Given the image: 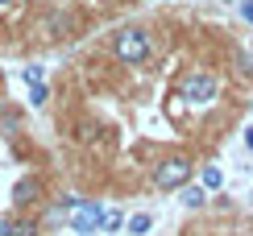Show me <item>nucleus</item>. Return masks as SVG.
<instances>
[{
    "label": "nucleus",
    "instance_id": "nucleus-9",
    "mask_svg": "<svg viewBox=\"0 0 253 236\" xmlns=\"http://www.w3.org/2000/svg\"><path fill=\"white\" fill-rule=\"evenodd\" d=\"M199 182H204L208 191H220V187H224V174H220V166H204V170H199Z\"/></svg>",
    "mask_w": 253,
    "mask_h": 236
},
{
    "label": "nucleus",
    "instance_id": "nucleus-22",
    "mask_svg": "<svg viewBox=\"0 0 253 236\" xmlns=\"http://www.w3.org/2000/svg\"><path fill=\"white\" fill-rule=\"evenodd\" d=\"M249 108H253V104H249Z\"/></svg>",
    "mask_w": 253,
    "mask_h": 236
},
{
    "label": "nucleus",
    "instance_id": "nucleus-11",
    "mask_svg": "<svg viewBox=\"0 0 253 236\" xmlns=\"http://www.w3.org/2000/svg\"><path fill=\"white\" fill-rule=\"evenodd\" d=\"M46 100H50L46 83H29V104H34V108H46Z\"/></svg>",
    "mask_w": 253,
    "mask_h": 236
},
{
    "label": "nucleus",
    "instance_id": "nucleus-7",
    "mask_svg": "<svg viewBox=\"0 0 253 236\" xmlns=\"http://www.w3.org/2000/svg\"><path fill=\"white\" fill-rule=\"evenodd\" d=\"M46 38H71V29H75V17L67 13V8H54V13L46 17Z\"/></svg>",
    "mask_w": 253,
    "mask_h": 236
},
{
    "label": "nucleus",
    "instance_id": "nucleus-8",
    "mask_svg": "<svg viewBox=\"0 0 253 236\" xmlns=\"http://www.w3.org/2000/svg\"><path fill=\"white\" fill-rule=\"evenodd\" d=\"M150 228H154V216H150V211H133V216L125 220V232H129V236H145Z\"/></svg>",
    "mask_w": 253,
    "mask_h": 236
},
{
    "label": "nucleus",
    "instance_id": "nucleus-18",
    "mask_svg": "<svg viewBox=\"0 0 253 236\" xmlns=\"http://www.w3.org/2000/svg\"><path fill=\"white\" fill-rule=\"evenodd\" d=\"M245 145H249V149H253V124H249V128H245Z\"/></svg>",
    "mask_w": 253,
    "mask_h": 236
},
{
    "label": "nucleus",
    "instance_id": "nucleus-19",
    "mask_svg": "<svg viewBox=\"0 0 253 236\" xmlns=\"http://www.w3.org/2000/svg\"><path fill=\"white\" fill-rule=\"evenodd\" d=\"M216 236H245V232H237V228H228V232H216Z\"/></svg>",
    "mask_w": 253,
    "mask_h": 236
},
{
    "label": "nucleus",
    "instance_id": "nucleus-12",
    "mask_svg": "<svg viewBox=\"0 0 253 236\" xmlns=\"http://www.w3.org/2000/svg\"><path fill=\"white\" fill-rule=\"evenodd\" d=\"M21 79H25V87H29V83H46V67L29 62V67H21Z\"/></svg>",
    "mask_w": 253,
    "mask_h": 236
},
{
    "label": "nucleus",
    "instance_id": "nucleus-2",
    "mask_svg": "<svg viewBox=\"0 0 253 236\" xmlns=\"http://www.w3.org/2000/svg\"><path fill=\"white\" fill-rule=\"evenodd\" d=\"M191 174H195V166H191V157L187 154H170V157H162V162L154 166V187L158 191H183L187 182H191Z\"/></svg>",
    "mask_w": 253,
    "mask_h": 236
},
{
    "label": "nucleus",
    "instance_id": "nucleus-14",
    "mask_svg": "<svg viewBox=\"0 0 253 236\" xmlns=\"http://www.w3.org/2000/svg\"><path fill=\"white\" fill-rule=\"evenodd\" d=\"M96 133H100V128L91 124V120H83V124H75V141H79V145H87V141H96Z\"/></svg>",
    "mask_w": 253,
    "mask_h": 236
},
{
    "label": "nucleus",
    "instance_id": "nucleus-17",
    "mask_svg": "<svg viewBox=\"0 0 253 236\" xmlns=\"http://www.w3.org/2000/svg\"><path fill=\"white\" fill-rule=\"evenodd\" d=\"M0 236H13V216H0Z\"/></svg>",
    "mask_w": 253,
    "mask_h": 236
},
{
    "label": "nucleus",
    "instance_id": "nucleus-15",
    "mask_svg": "<svg viewBox=\"0 0 253 236\" xmlns=\"http://www.w3.org/2000/svg\"><path fill=\"white\" fill-rule=\"evenodd\" d=\"M13 236H38V220H17L13 216Z\"/></svg>",
    "mask_w": 253,
    "mask_h": 236
},
{
    "label": "nucleus",
    "instance_id": "nucleus-6",
    "mask_svg": "<svg viewBox=\"0 0 253 236\" xmlns=\"http://www.w3.org/2000/svg\"><path fill=\"white\" fill-rule=\"evenodd\" d=\"M208 195H212V191H208L204 182H187V187L178 191V203H183L187 211H204L208 207Z\"/></svg>",
    "mask_w": 253,
    "mask_h": 236
},
{
    "label": "nucleus",
    "instance_id": "nucleus-1",
    "mask_svg": "<svg viewBox=\"0 0 253 236\" xmlns=\"http://www.w3.org/2000/svg\"><path fill=\"white\" fill-rule=\"evenodd\" d=\"M112 54H117V62H125V67H145L154 54V38L150 29L141 25H125L112 34Z\"/></svg>",
    "mask_w": 253,
    "mask_h": 236
},
{
    "label": "nucleus",
    "instance_id": "nucleus-13",
    "mask_svg": "<svg viewBox=\"0 0 253 236\" xmlns=\"http://www.w3.org/2000/svg\"><path fill=\"white\" fill-rule=\"evenodd\" d=\"M125 220H129V216H121L117 207H108V211H104V232H121Z\"/></svg>",
    "mask_w": 253,
    "mask_h": 236
},
{
    "label": "nucleus",
    "instance_id": "nucleus-21",
    "mask_svg": "<svg viewBox=\"0 0 253 236\" xmlns=\"http://www.w3.org/2000/svg\"><path fill=\"white\" fill-rule=\"evenodd\" d=\"M0 4H13V0H0Z\"/></svg>",
    "mask_w": 253,
    "mask_h": 236
},
{
    "label": "nucleus",
    "instance_id": "nucleus-16",
    "mask_svg": "<svg viewBox=\"0 0 253 236\" xmlns=\"http://www.w3.org/2000/svg\"><path fill=\"white\" fill-rule=\"evenodd\" d=\"M241 17H245V25H253V0H241Z\"/></svg>",
    "mask_w": 253,
    "mask_h": 236
},
{
    "label": "nucleus",
    "instance_id": "nucleus-10",
    "mask_svg": "<svg viewBox=\"0 0 253 236\" xmlns=\"http://www.w3.org/2000/svg\"><path fill=\"white\" fill-rule=\"evenodd\" d=\"M0 128H4V137H17L21 133V116L13 108H0Z\"/></svg>",
    "mask_w": 253,
    "mask_h": 236
},
{
    "label": "nucleus",
    "instance_id": "nucleus-5",
    "mask_svg": "<svg viewBox=\"0 0 253 236\" xmlns=\"http://www.w3.org/2000/svg\"><path fill=\"white\" fill-rule=\"evenodd\" d=\"M13 203H17V207H38V203H42V178H38V174L17 178V187H13Z\"/></svg>",
    "mask_w": 253,
    "mask_h": 236
},
{
    "label": "nucleus",
    "instance_id": "nucleus-20",
    "mask_svg": "<svg viewBox=\"0 0 253 236\" xmlns=\"http://www.w3.org/2000/svg\"><path fill=\"white\" fill-rule=\"evenodd\" d=\"M0 87H4V75H0Z\"/></svg>",
    "mask_w": 253,
    "mask_h": 236
},
{
    "label": "nucleus",
    "instance_id": "nucleus-3",
    "mask_svg": "<svg viewBox=\"0 0 253 236\" xmlns=\"http://www.w3.org/2000/svg\"><path fill=\"white\" fill-rule=\"evenodd\" d=\"M216 95H220V79L212 71H204V67L187 71L178 79V100H187V104H212Z\"/></svg>",
    "mask_w": 253,
    "mask_h": 236
},
{
    "label": "nucleus",
    "instance_id": "nucleus-4",
    "mask_svg": "<svg viewBox=\"0 0 253 236\" xmlns=\"http://www.w3.org/2000/svg\"><path fill=\"white\" fill-rule=\"evenodd\" d=\"M104 211H108V207H104V203L100 199H79V207L75 211H71V232H75V236H96V232H104Z\"/></svg>",
    "mask_w": 253,
    "mask_h": 236
}]
</instances>
